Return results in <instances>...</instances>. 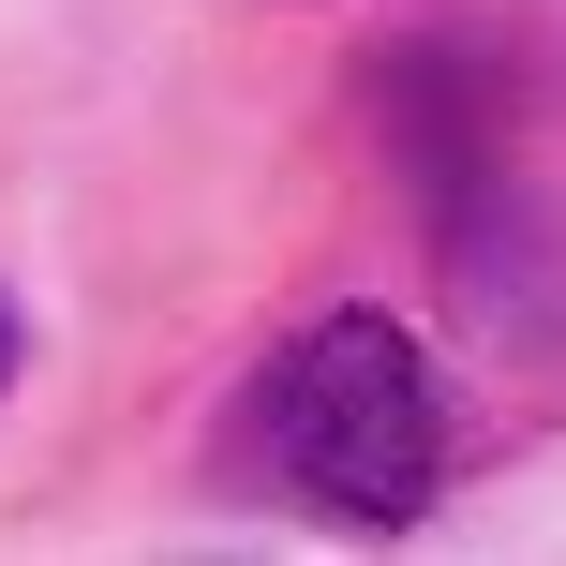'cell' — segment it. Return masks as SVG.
<instances>
[{
    "instance_id": "obj_1",
    "label": "cell",
    "mask_w": 566,
    "mask_h": 566,
    "mask_svg": "<svg viewBox=\"0 0 566 566\" xmlns=\"http://www.w3.org/2000/svg\"><path fill=\"white\" fill-rule=\"evenodd\" d=\"M254 448H269V478L298 492V507L388 537V522H418L432 492H448V388H432V358L388 313H328V328H298L269 358Z\"/></svg>"
},
{
    "instance_id": "obj_2",
    "label": "cell",
    "mask_w": 566,
    "mask_h": 566,
    "mask_svg": "<svg viewBox=\"0 0 566 566\" xmlns=\"http://www.w3.org/2000/svg\"><path fill=\"white\" fill-rule=\"evenodd\" d=\"M0 388H15V313H0Z\"/></svg>"
}]
</instances>
